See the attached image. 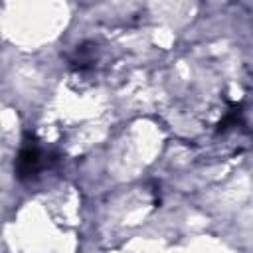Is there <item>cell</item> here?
I'll return each mask as SVG.
<instances>
[{"label": "cell", "instance_id": "cell-1", "mask_svg": "<svg viewBox=\"0 0 253 253\" xmlns=\"http://www.w3.org/2000/svg\"><path fill=\"white\" fill-rule=\"evenodd\" d=\"M47 168V160H45V152L43 148L34 140H26L18 152V162H16V172L22 180H32L36 176H40L42 170Z\"/></svg>", "mask_w": 253, "mask_h": 253}]
</instances>
